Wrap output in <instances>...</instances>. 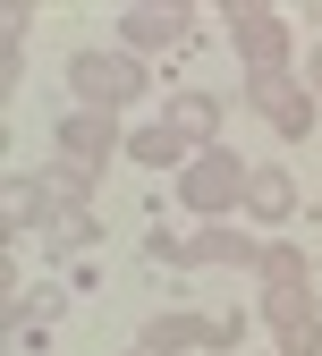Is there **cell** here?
<instances>
[{
    "mask_svg": "<svg viewBox=\"0 0 322 356\" xmlns=\"http://www.w3.org/2000/svg\"><path fill=\"white\" fill-rule=\"evenodd\" d=\"M145 263H153V272H187V254H178V246H170V238H161V229H153V238H145Z\"/></svg>",
    "mask_w": 322,
    "mask_h": 356,
    "instance_id": "14",
    "label": "cell"
},
{
    "mask_svg": "<svg viewBox=\"0 0 322 356\" xmlns=\"http://www.w3.org/2000/svg\"><path fill=\"white\" fill-rule=\"evenodd\" d=\"M305 85H314V94H322V51H314V76H305Z\"/></svg>",
    "mask_w": 322,
    "mask_h": 356,
    "instance_id": "15",
    "label": "cell"
},
{
    "mask_svg": "<svg viewBox=\"0 0 322 356\" xmlns=\"http://www.w3.org/2000/svg\"><path fill=\"white\" fill-rule=\"evenodd\" d=\"M229 34H238V51H246V76H271V68H289V26L271 17V9H229Z\"/></svg>",
    "mask_w": 322,
    "mask_h": 356,
    "instance_id": "4",
    "label": "cell"
},
{
    "mask_svg": "<svg viewBox=\"0 0 322 356\" xmlns=\"http://www.w3.org/2000/svg\"><path fill=\"white\" fill-rule=\"evenodd\" d=\"M246 102L271 119V136H305V127H314V85H297L289 68H271V76H246Z\"/></svg>",
    "mask_w": 322,
    "mask_h": 356,
    "instance_id": "3",
    "label": "cell"
},
{
    "mask_svg": "<svg viewBox=\"0 0 322 356\" xmlns=\"http://www.w3.org/2000/svg\"><path fill=\"white\" fill-rule=\"evenodd\" d=\"M127 153H136V161H153V170H170V161H187V136H178V127H145Z\"/></svg>",
    "mask_w": 322,
    "mask_h": 356,
    "instance_id": "12",
    "label": "cell"
},
{
    "mask_svg": "<svg viewBox=\"0 0 322 356\" xmlns=\"http://www.w3.org/2000/svg\"><path fill=\"white\" fill-rule=\"evenodd\" d=\"M119 26H127L136 51H161V42L187 34V9H153V0H136V9H119Z\"/></svg>",
    "mask_w": 322,
    "mask_h": 356,
    "instance_id": "7",
    "label": "cell"
},
{
    "mask_svg": "<svg viewBox=\"0 0 322 356\" xmlns=\"http://www.w3.org/2000/svg\"><path fill=\"white\" fill-rule=\"evenodd\" d=\"M246 161L238 153H195L187 178H178V204H195V212H229V204H246Z\"/></svg>",
    "mask_w": 322,
    "mask_h": 356,
    "instance_id": "2",
    "label": "cell"
},
{
    "mask_svg": "<svg viewBox=\"0 0 322 356\" xmlns=\"http://www.w3.org/2000/svg\"><path fill=\"white\" fill-rule=\"evenodd\" d=\"M60 153H68V170H77V178H85V170H102V161L119 153L111 111H68V119H60Z\"/></svg>",
    "mask_w": 322,
    "mask_h": 356,
    "instance_id": "6",
    "label": "cell"
},
{
    "mask_svg": "<svg viewBox=\"0 0 322 356\" xmlns=\"http://www.w3.org/2000/svg\"><path fill=\"white\" fill-rule=\"evenodd\" d=\"M246 212L289 220V212H297V178H289V170H255V178H246Z\"/></svg>",
    "mask_w": 322,
    "mask_h": 356,
    "instance_id": "9",
    "label": "cell"
},
{
    "mask_svg": "<svg viewBox=\"0 0 322 356\" xmlns=\"http://www.w3.org/2000/svg\"><path fill=\"white\" fill-rule=\"evenodd\" d=\"M263 323H271V339H280V356H322V323H314L305 289H271L263 297Z\"/></svg>",
    "mask_w": 322,
    "mask_h": 356,
    "instance_id": "5",
    "label": "cell"
},
{
    "mask_svg": "<svg viewBox=\"0 0 322 356\" xmlns=\"http://www.w3.org/2000/svg\"><path fill=\"white\" fill-rule=\"evenodd\" d=\"M170 127H178L187 145H204V153H212V127H220V102H212V94H178V102H170Z\"/></svg>",
    "mask_w": 322,
    "mask_h": 356,
    "instance_id": "10",
    "label": "cell"
},
{
    "mask_svg": "<svg viewBox=\"0 0 322 356\" xmlns=\"http://www.w3.org/2000/svg\"><path fill=\"white\" fill-rule=\"evenodd\" d=\"M187 263H220V272H238V263H263V254H255L238 229H204V238L187 246Z\"/></svg>",
    "mask_w": 322,
    "mask_h": 356,
    "instance_id": "11",
    "label": "cell"
},
{
    "mask_svg": "<svg viewBox=\"0 0 322 356\" xmlns=\"http://www.w3.org/2000/svg\"><path fill=\"white\" fill-rule=\"evenodd\" d=\"M68 85H77L85 111H119V102L145 94V60H136V51H77L68 60Z\"/></svg>",
    "mask_w": 322,
    "mask_h": 356,
    "instance_id": "1",
    "label": "cell"
},
{
    "mask_svg": "<svg viewBox=\"0 0 322 356\" xmlns=\"http://www.w3.org/2000/svg\"><path fill=\"white\" fill-rule=\"evenodd\" d=\"M204 339H212L204 314H153L145 323V356H178V348H204Z\"/></svg>",
    "mask_w": 322,
    "mask_h": 356,
    "instance_id": "8",
    "label": "cell"
},
{
    "mask_svg": "<svg viewBox=\"0 0 322 356\" xmlns=\"http://www.w3.org/2000/svg\"><path fill=\"white\" fill-rule=\"evenodd\" d=\"M255 272H263L271 289H305V254H297V246H271V254L255 263Z\"/></svg>",
    "mask_w": 322,
    "mask_h": 356,
    "instance_id": "13",
    "label": "cell"
}]
</instances>
